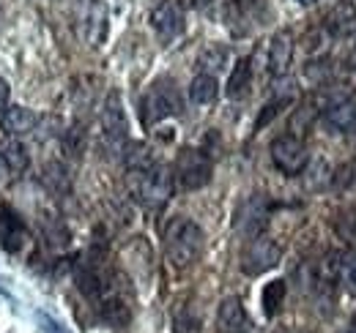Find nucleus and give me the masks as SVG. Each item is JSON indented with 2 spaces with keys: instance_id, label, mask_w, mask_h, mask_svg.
Returning <instances> with one entry per match:
<instances>
[{
  "instance_id": "31",
  "label": "nucleus",
  "mask_w": 356,
  "mask_h": 333,
  "mask_svg": "<svg viewBox=\"0 0 356 333\" xmlns=\"http://www.w3.org/2000/svg\"><path fill=\"white\" fill-rule=\"evenodd\" d=\"M340 333H356V314L351 317V323H348V328L346 331H340Z\"/></svg>"
},
{
  "instance_id": "2",
  "label": "nucleus",
  "mask_w": 356,
  "mask_h": 333,
  "mask_svg": "<svg viewBox=\"0 0 356 333\" xmlns=\"http://www.w3.org/2000/svg\"><path fill=\"white\" fill-rule=\"evenodd\" d=\"M129 191L145 208H159L173 194V178L168 166L154 164L148 169H129Z\"/></svg>"
},
{
  "instance_id": "21",
  "label": "nucleus",
  "mask_w": 356,
  "mask_h": 333,
  "mask_svg": "<svg viewBox=\"0 0 356 333\" xmlns=\"http://www.w3.org/2000/svg\"><path fill=\"white\" fill-rule=\"evenodd\" d=\"M0 156H3V162L8 166V172H25L28 169V151H25V145L19 142V139H14V137H6L3 142H0Z\"/></svg>"
},
{
  "instance_id": "1",
  "label": "nucleus",
  "mask_w": 356,
  "mask_h": 333,
  "mask_svg": "<svg viewBox=\"0 0 356 333\" xmlns=\"http://www.w3.org/2000/svg\"><path fill=\"white\" fill-rule=\"evenodd\" d=\"M162 241H165V254H168V259H170L176 268H189V265H195V262L200 259V254H203V246H206L203 230H200L192 219H186V216H173V219L168 221Z\"/></svg>"
},
{
  "instance_id": "12",
  "label": "nucleus",
  "mask_w": 356,
  "mask_h": 333,
  "mask_svg": "<svg viewBox=\"0 0 356 333\" xmlns=\"http://www.w3.org/2000/svg\"><path fill=\"white\" fill-rule=\"evenodd\" d=\"M250 328V317L241 306L238 298H225L217 309V331L220 333H247Z\"/></svg>"
},
{
  "instance_id": "6",
  "label": "nucleus",
  "mask_w": 356,
  "mask_h": 333,
  "mask_svg": "<svg viewBox=\"0 0 356 333\" xmlns=\"http://www.w3.org/2000/svg\"><path fill=\"white\" fill-rule=\"evenodd\" d=\"M280 257H282V249L277 241H271L266 235H255L241 249V271L247 276H261L280 265Z\"/></svg>"
},
{
  "instance_id": "20",
  "label": "nucleus",
  "mask_w": 356,
  "mask_h": 333,
  "mask_svg": "<svg viewBox=\"0 0 356 333\" xmlns=\"http://www.w3.org/2000/svg\"><path fill=\"white\" fill-rule=\"evenodd\" d=\"M227 60H230V49L222 44H209L197 55V66L203 69V74H211V77H217L222 69H227Z\"/></svg>"
},
{
  "instance_id": "9",
  "label": "nucleus",
  "mask_w": 356,
  "mask_h": 333,
  "mask_svg": "<svg viewBox=\"0 0 356 333\" xmlns=\"http://www.w3.org/2000/svg\"><path fill=\"white\" fill-rule=\"evenodd\" d=\"M151 28L159 36L162 44L176 42L178 36L184 33V14L173 0H162L154 11H151Z\"/></svg>"
},
{
  "instance_id": "11",
  "label": "nucleus",
  "mask_w": 356,
  "mask_h": 333,
  "mask_svg": "<svg viewBox=\"0 0 356 333\" xmlns=\"http://www.w3.org/2000/svg\"><path fill=\"white\" fill-rule=\"evenodd\" d=\"M293 60V33L291 31H277L268 42V74L271 77H285Z\"/></svg>"
},
{
  "instance_id": "24",
  "label": "nucleus",
  "mask_w": 356,
  "mask_h": 333,
  "mask_svg": "<svg viewBox=\"0 0 356 333\" xmlns=\"http://www.w3.org/2000/svg\"><path fill=\"white\" fill-rule=\"evenodd\" d=\"M285 292H288V287H285L282 279H274V282H268L266 287H264V311H266V317H277L280 314Z\"/></svg>"
},
{
  "instance_id": "33",
  "label": "nucleus",
  "mask_w": 356,
  "mask_h": 333,
  "mask_svg": "<svg viewBox=\"0 0 356 333\" xmlns=\"http://www.w3.org/2000/svg\"><path fill=\"white\" fill-rule=\"evenodd\" d=\"M186 3H189V6H206L209 0H186Z\"/></svg>"
},
{
  "instance_id": "22",
  "label": "nucleus",
  "mask_w": 356,
  "mask_h": 333,
  "mask_svg": "<svg viewBox=\"0 0 356 333\" xmlns=\"http://www.w3.org/2000/svg\"><path fill=\"white\" fill-rule=\"evenodd\" d=\"M302 178H305L307 189H312V191H321L323 186H329V183L334 180V172H332L329 162H323V159H312V162H307V166H305Z\"/></svg>"
},
{
  "instance_id": "27",
  "label": "nucleus",
  "mask_w": 356,
  "mask_h": 333,
  "mask_svg": "<svg viewBox=\"0 0 356 333\" xmlns=\"http://www.w3.org/2000/svg\"><path fill=\"white\" fill-rule=\"evenodd\" d=\"M334 183H337V189H343V191H354L356 189V162L343 166V169L334 175Z\"/></svg>"
},
{
  "instance_id": "5",
  "label": "nucleus",
  "mask_w": 356,
  "mask_h": 333,
  "mask_svg": "<svg viewBox=\"0 0 356 333\" xmlns=\"http://www.w3.org/2000/svg\"><path fill=\"white\" fill-rule=\"evenodd\" d=\"M271 162L274 166L282 172V175H302L305 166L310 162V153H307V145L296 137V134H280L271 139Z\"/></svg>"
},
{
  "instance_id": "14",
  "label": "nucleus",
  "mask_w": 356,
  "mask_h": 333,
  "mask_svg": "<svg viewBox=\"0 0 356 333\" xmlns=\"http://www.w3.org/2000/svg\"><path fill=\"white\" fill-rule=\"evenodd\" d=\"M321 118H323V126L332 131H351L356 126V101L354 99L334 101V104L323 107Z\"/></svg>"
},
{
  "instance_id": "35",
  "label": "nucleus",
  "mask_w": 356,
  "mask_h": 333,
  "mask_svg": "<svg viewBox=\"0 0 356 333\" xmlns=\"http://www.w3.org/2000/svg\"><path fill=\"white\" fill-rule=\"evenodd\" d=\"M354 60H356V49H354Z\"/></svg>"
},
{
  "instance_id": "16",
  "label": "nucleus",
  "mask_w": 356,
  "mask_h": 333,
  "mask_svg": "<svg viewBox=\"0 0 356 333\" xmlns=\"http://www.w3.org/2000/svg\"><path fill=\"white\" fill-rule=\"evenodd\" d=\"M39 123L36 112L33 110H25V107H8L0 118V126L8 137H19V134H31Z\"/></svg>"
},
{
  "instance_id": "4",
  "label": "nucleus",
  "mask_w": 356,
  "mask_h": 333,
  "mask_svg": "<svg viewBox=\"0 0 356 333\" xmlns=\"http://www.w3.org/2000/svg\"><path fill=\"white\" fill-rule=\"evenodd\" d=\"M214 175V164L206 151L200 148H184L176 159V180L184 191L203 189Z\"/></svg>"
},
{
  "instance_id": "28",
  "label": "nucleus",
  "mask_w": 356,
  "mask_h": 333,
  "mask_svg": "<svg viewBox=\"0 0 356 333\" xmlns=\"http://www.w3.org/2000/svg\"><path fill=\"white\" fill-rule=\"evenodd\" d=\"M197 328H200V320H197V317H195V320L186 317V314H184V317L178 314L176 317V333H197Z\"/></svg>"
},
{
  "instance_id": "19",
  "label": "nucleus",
  "mask_w": 356,
  "mask_h": 333,
  "mask_svg": "<svg viewBox=\"0 0 356 333\" xmlns=\"http://www.w3.org/2000/svg\"><path fill=\"white\" fill-rule=\"evenodd\" d=\"M250 85H252V60L250 58H238L233 71H230V77H227V96L230 99L247 96Z\"/></svg>"
},
{
  "instance_id": "34",
  "label": "nucleus",
  "mask_w": 356,
  "mask_h": 333,
  "mask_svg": "<svg viewBox=\"0 0 356 333\" xmlns=\"http://www.w3.org/2000/svg\"><path fill=\"white\" fill-rule=\"evenodd\" d=\"M299 3H315V0H299Z\"/></svg>"
},
{
  "instance_id": "10",
  "label": "nucleus",
  "mask_w": 356,
  "mask_h": 333,
  "mask_svg": "<svg viewBox=\"0 0 356 333\" xmlns=\"http://www.w3.org/2000/svg\"><path fill=\"white\" fill-rule=\"evenodd\" d=\"M28 241V224L25 219L11 210L8 205L0 208V246L8 251V254H17V251L25 246Z\"/></svg>"
},
{
  "instance_id": "18",
  "label": "nucleus",
  "mask_w": 356,
  "mask_h": 333,
  "mask_svg": "<svg viewBox=\"0 0 356 333\" xmlns=\"http://www.w3.org/2000/svg\"><path fill=\"white\" fill-rule=\"evenodd\" d=\"M217 96H220V83H217V77H211V74H203V71H200V74L189 83V99H192V104H197V107L214 104Z\"/></svg>"
},
{
  "instance_id": "8",
  "label": "nucleus",
  "mask_w": 356,
  "mask_h": 333,
  "mask_svg": "<svg viewBox=\"0 0 356 333\" xmlns=\"http://www.w3.org/2000/svg\"><path fill=\"white\" fill-rule=\"evenodd\" d=\"M268 221V205L264 200V194H252L247 197L238 208H236V216H233V227L244 235V238H255L264 232Z\"/></svg>"
},
{
  "instance_id": "13",
  "label": "nucleus",
  "mask_w": 356,
  "mask_h": 333,
  "mask_svg": "<svg viewBox=\"0 0 356 333\" xmlns=\"http://www.w3.org/2000/svg\"><path fill=\"white\" fill-rule=\"evenodd\" d=\"M323 28H326V31H329L334 39L354 36V33H356V8H354V3H348V0L337 3V6L329 11V17H326Z\"/></svg>"
},
{
  "instance_id": "7",
  "label": "nucleus",
  "mask_w": 356,
  "mask_h": 333,
  "mask_svg": "<svg viewBox=\"0 0 356 333\" xmlns=\"http://www.w3.org/2000/svg\"><path fill=\"white\" fill-rule=\"evenodd\" d=\"M99 123H102V137L110 148H121L127 142V115H124V107H121V96L118 93H110L104 107H102V115H99Z\"/></svg>"
},
{
  "instance_id": "3",
  "label": "nucleus",
  "mask_w": 356,
  "mask_h": 333,
  "mask_svg": "<svg viewBox=\"0 0 356 333\" xmlns=\"http://www.w3.org/2000/svg\"><path fill=\"white\" fill-rule=\"evenodd\" d=\"M137 107H140V121H143L145 128L156 126L159 121H165V118H170V115H178V112L184 110L176 85L168 83V80L151 85V87L145 90V96L140 99Z\"/></svg>"
},
{
  "instance_id": "23",
  "label": "nucleus",
  "mask_w": 356,
  "mask_h": 333,
  "mask_svg": "<svg viewBox=\"0 0 356 333\" xmlns=\"http://www.w3.org/2000/svg\"><path fill=\"white\" fill-rule=\"evenodd\" d=\"M318 112H321V104H318V99L312 96L310 101H305L296 112H293V118H291V131L299 137V134H305L307 128H310V123L318 118Z\"/></svg>"
},
{
  "instance_id": "25",
  "label": "nucleus",
  "mask_w": 356,
  "mask_h": 333,
  "mask_svg": "<svg viewBox=\"0 0 356 333\" xmlns=\"http://www.w3.org/2000/svg\"><path fill=\"white\" fill-rule=\"evenodd\" d=\"M288 104H291V96H280V99L268 101L266 107H264V112H261V118L255 121V131L266 128V126L271 123V121H274V118H277V115H280V112H282V110H285Z\"/></svg>"
},
{
  "instance_id": "32",
  "label": "nucleus",
  "mask_w": 356,
  "mask_h": 333,
  "mask_svg": "<svg viewBox=\"0 0 356 333\" xmlns=\"http://www.w3.org/2000/svg\"><path fill=\"white\" fill-rule=\"evenodd\" d=\"M8 175V166H6V162H3V156H0V180Z\"/></svg>"
},
{
  "instance_id": "15",
  "label": "nucleus",
  "mask_w": 356,
  "mask_h": 333,
  "mask_svg": "<svg viewBox=\"0 0 356 333\" xmlns=\"http://www.w3.org/2000/svg\"><path fill=\"white\" fill-rule=\"evenodd\" d=\"M261 17H266V0H230V6L225 11V19L230 25L244 22L247 28L255 25Z\"/></svg>"
},
{
  "instance_id": "17",
  "label": "nucleus",
  "mask_w": 356,
  "mask_h": 333,
  "mask_svg": "<svg viewBox=\"0 0 356 333\" xmlns=\"http://www.w3.org/2000/svg\"><path fill=\"white\" fill-rule=\"evenodd\" d=\"M86 39L90 46H99L107 39V6L102 0H90L86 11Z\"/></svg>"
},
{
  "instance_id": "30",
  "label": "nucleus",
  "mask_w": 356,
  "mask_h": 333,
  "mask_svg": "<svg viewBox=\"0 0 356 333\" xmlns=\"http://www.w3.org/2000/svg\"><path fill=\"white\" fill-rule=\"evenodd\" d=\"M8 96H11V87H8L6 80H0V112L8 110Z\"/></svg>"
},
{
  "instance_id": "29",
  "label": "nucleus",
  "mask_w": 356,
  "mask_h": 333,
  "mask_svg": "<svg viewBox=\"0 0 356 333\" xmlns=\"http://www.w3.org/2000/svg\"><path fill=\"white\" fill-rule=\"evenodd\" d=\"M39 325H42L44 333H69L58 320H52V317H47V314H39Z\"/></svg>"
},
{
  "instance_id": "26",
  "label": "nucleus",
  "mask_w": 356,
  "mask_h": 333,
  "mask_svg": "<svg viewBox=\"0 0 356 333\" xmlns=\"http://www.w3.org/2000/svg\"><path fill=\"white\" fill-rule=\"evenodd\" d=\"M340 282H343V287L351 292V295H356V251H351V254L343 259Z\"/></svg>"
}]
</instances>
